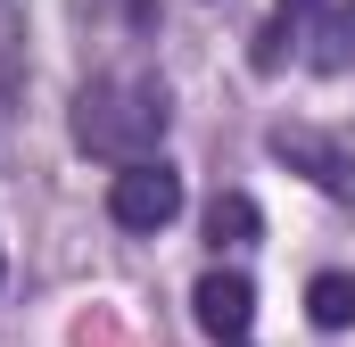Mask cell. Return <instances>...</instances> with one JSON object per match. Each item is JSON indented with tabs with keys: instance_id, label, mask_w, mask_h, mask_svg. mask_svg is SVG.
I'll return each mask as SVG.
<instances>
[{
	"instance_id": "cell-1",
	"label": "cell",
	"mask_w": 355,
	"mask_h": 347,
	"mask_svg": "<svg viewBox=\"0 0 355 347\" xmlns=\"http://www.w3.org/2000/svg\"><path fill=\"white\" fill-rule=\"evenodd\" d=\"M166 91L149 83V75H99L83 83L75 99V141H83L91 158H116V166H132V158H157V141H166Z\"/></svg>"
},
{
	"instance_id": "cell-2",
	"label": "cell",
	"mask_w": 355,
	"mask_h": 347,
	"mask_svg": "<svg viewBox=\"0 0 355 347\" xmlns=\"http://www.w3.org/2000/svg\"><path fill=\"white\" fill-rule=\"evenodd\" d=\"M107 215L124 223V232H166L182 215V174L166 158H132V166L107 182Z\"/></svg>"
},
{
	"instance_id": "cell-3",
	"label": "cell",
	"mask_w": 355,
	"mask_h": 347,
	"mask_svg": "<svg viewBox=\"0 0 355 347\" xmlns=\"http://www.w3.org/2000/svg\"><path fill=\"white\" fill-rule=\"evenodd\" d=\"M190 314H198L207 339H248V323H257V289H248V273H207V281L190 289Z\"/></svg>"
},
{
	"instance_id": "cell-4",
	"label": "cell",
	"mask_w": 355,
	"mask_h": 347,
	"mask_svg": "<svg viewBox=\"0 0 355 347\" xmlns=\"http://www.w3.org/2000/svg\"><path fill=\"white\" fill-rule=\"evenodd\" d=\"M272 149H281L289 166H306L331 198H355V158H347V149H331L322 133H289V124H281V133H272Z\"/></svg>"
},
{
	"instance_id": "cell-5",
	"label": "cell",
	"mask_w": 355,
	"mask_h": 347,
	"mask_svg": "<svg viewBox=\"0 0 355 347\" xmlns=\"http://www.w3.org/2000/svg\"><path fill=\"white\" fill-rule=\"evenodd\" d=\"M322 75H347L355 67V8H322L314 17V50H306Z\"/></svg>"
},
{
	"instance_id": "cell-6",
	"label": "cell",
	"mask_w": 355,
	"mask_h": 347,
	"mask_svg": "<svg viewBox=\"0 0 355 347\" xmlns=\"http://www.w3.org/2000/svg\"><path fill=\"white\" fill-rule=\"evenodd\" d=\"M257 223H265V215H257V198H248V190H223V198L207 207V240H215V248H248V240H257Z\"/></svg>"
},
{
	"instance_id": "cell-7",
	"label": "cell",
	"mask_w": 355,
	"mask_h": 347,
	"mask_svg": "<svg viewBox=\"0 0 355 347\" xmlns=\"http://www.w3.org/2000/svg\"><path fill=\"white\" fill-rule=\"evenodd\" d=\"M306 314H314L322 331H347L355 323V273H314V281H306Z\"/></svg>"
},
{
	"instance_id": "cell-8",
	"label": "cell",
	"mask_w": 355,
	"mask_h": 347,
	"mask_svg": "<svg viewBox=\"0 0 355 347\" xmlns=\"http://www.w3.org/2000/svg\"><path fill=\"white\" fill-rule=\"evenodd\" d=\"M281 8H314V0H281Z\"/></svg>"
},
{
	"instance_id": "cell-9",
	"label": "cell",
	"mask_w": 355,
	"mask_h": 347,
	"mask_svg": "<svg viewBox=\"0 0 355 347\" xmlns=\"http://www.w3.org/2000/svg\"><path fill=\"white\" fill-rule=\"evenodd\" d=\"M223 347H240V339H223Z\"/></svg>"
}]
</instances>
